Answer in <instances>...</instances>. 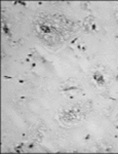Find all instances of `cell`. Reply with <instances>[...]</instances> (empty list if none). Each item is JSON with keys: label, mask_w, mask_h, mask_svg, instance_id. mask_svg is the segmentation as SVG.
Listing matches in <instances>:
<instances>
[{"label": "cell", "mask_w": 118, "mask_h": 154, "mask_svg": "<svg viewBox=\"0 0 118 154\" xmlns=\"http://www.w3.org/2000/svg\"><path fill=\"white\" fill-rule=\"evenodd\" d=\"M61 19L56 20V19H46L45 21H43L39 26L37 27V30L39 33L41 34L43 37H48V35H53V37H58L56 35H62V31L65 30L61 26Z\"/></svg>", "instance_id": "cell-1"}]
</instances>
